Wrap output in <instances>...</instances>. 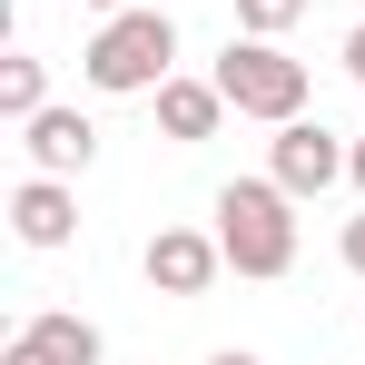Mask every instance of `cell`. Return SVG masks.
I'll return each instance as SVG.
<instances>
[{
  "label": "cell",
  "mask_w": 365,
  "mask_h": 365,
  "mask_svg": "<svg viewBox=\"0 0 365 365\" xmlns=\"http://www.w3.org/2000/svg\"><path fill=\"white\" fill-rule=\"evenodd\" d=\"M346 178H356V197H365V138H356V158H346Z\"/></svg>",
  "instance_id": "cell-15"
},
{
  "label": "cell",
  "mask_w": 365,
  "mask_h": 365,
  "mask_svg": "<svg viewBox=\"0 0 365 365\" xmlns=\"http://www.w3.org/2000/svg\"><path fill=\"white\" fill-rule=\"evenodd\" d=\"M346 79H365V20L346 30Z\"/></svg>",
  "instance_id": "cell-14"
},
{
  "label": "cell",
  "mask_w": 365,
  "mask_h": 365,
  "mask_svg": "<svg viewBox=\"0 0 365 365\" xmlns=\"http://www.w3.org/2000/svg\"><path fill=\"white\" fill-rule=\"evenodd\" d=\"M0 365H60V356H40L30 336H10V356H0Z\"/></svg>",
  "instance_id": "cell-13"
},
{
  "label": "cell",
  "mask_w": 365,
  "mask_h": 365,
  "mask_svg": "<svg viewBox=\"0 0 365 365\" xmlns=\"http://www.w3.org/2000/svg\"><path fill=\"white\" fill-rule=\"evenodd\" d=\"M138 267H148V287H158V297H207V287H217V267H227V247H217V227H158Z\"/></svg>",
  "instance_id": "cell-5"
},
{
  "label": "cell",
  "mask_w": 365,
  "mask_h": 365,
  "mask_svg": "<svg viewBox=\"0 0 365 365\" xmlns=\"http://www.w3.org/2000/svg\"><path fill=\"white\" fill-rule=\"evenodd\" d=\"M40 109H50V69L30 50H10L0 60V119H40Z\"/></svg>",
  "instance_id": "cell-10"
},
{
  "label": "cell",
  "mask_w": 365,
  "mask_h": 365,
  "mask_svg": "<svg viewBox=\"0 0 365 365\" xmlns=\"http://www.w3.org/2000/svg\"><path fill=\"white\" fill-rule=\"evenodd\" d=\"M148 99H158V138H178V148L217 138V119H227V89L217 79H158Z\"/></svg>",
  "instance_id": "cell-8"
},
{
  "label": "cell",
  "mask_w": 365,
  "mask_h": 365,
  "mask_svg": "<svg viewBox=\"0 0 365 365\" xmlns=\"http://www.w3.org/2000/svg\"><path fill=\"white\" fill-rule=\"evenodd\" d=\"M346 158H356V138H336V128H316V119H287L277 148H267V178L287 187V197H326V187L346 178Z\"/></svg>",
  "instance_id": "cell-4"
},
{
  "label": "cell",
  "mask_w": 365,
  "mask_h": 365,
  "mask_svg": "<svg viewBox=\"0 0 365 365\" xmlns=\"http://www.w3.org/2000/svg\"><path fill=\"white\" fill-rule=\"evenodd\" d=\"M79 79L99 89V99H148L158 79H178V20L168 10H109L99 30H89V50H79Z\"/></svg>",
  "instance_id": "cell-1"
},
{
  "label": "cell",
  "mask_w": 365,
  "mask_h": 365,
  "mask_svg": "<svg viewBox=\"0 0 365 365\" xmlns=\"http://www.w3.org/2000/svg\"><path fill=\"white\" fill-rule=\"evenodd\" d=\"M20 148H30L40 178H79L99 158V128L79 119V109H40V119H20Z\"/></svg>",
  "instance_id": "cell-7"
},
{
  "label": "cell",
  "mask_w": 365,
  "mask_h": 365,
  "mask_svg": "<svg viewBox=\"0 0 365 365\" xmlns=\"http://www.w3.org/2000/svg\"><path fill=\"white\" fill-rule=\"evenodd\" d=\"M79 10H99V20H109V10H138V0H79Z\"/></svg>",
  "instance_id": "cell-16"
},
{
  "label": "cell",
  "mask_w": 365,
  "mask_h": 365,
  "mask_svg": "<svg viewBox=\"0 0 365 365\" xmlns=\"http://www.w3.org/2000/svg\"><path fill=\"white\" fill-rule=\"evenodd\" d=\"M217 247H227V267L237 277H287L297 267V197L277 178H227L217 187Z\"/></svg>",
  "instance_id": "cell-2"
},
{
  "label": "cell",
  "mask_w": 365,
  "mask_h": 365,
  "mask_svg": "<svg viewBox=\"0 0 365 365\" xmlns=\"http://www.w3.org/2000/svg\"><path fill=\"white\" fill-rule=\"evenodd\" d=\"M10 237H20V247H69V237H79L69 178H40V168H30V178L10 187Z\"/></svg>",
  "instance_id": "cell-6"
},
{
  "label": "cell",
  "mask_w": 365,
  "mask_h": 365,
  "mask_svg": "<svg viewBox=\"0 0 365 365\" xmlns=\"http://www.w3.org/2000/svg\"><path fill=\"white\" fill-rule=\"evenodd\" d=\"M207 79L227 89V109H237V119H267V128L306 119V60H287L277 40H227V60L207 69Z\"/></svg>",
  "instance_id": "cell-3"
},
{
  "label": "cell",
  "mask_w": 365,
  "mask_h": 365,
  "mask_svg": "<svg viewBox=\"0 0 365 365\" xmlns=\"http://www.w3.org/2000/svg\"><path fill=\"white\" fill-rule=\"evenodd\" d=\"M20 336H30L40 356H60V365H99V326H89V316H69V306H40Z\"/></svg>",
  "instance_id": "cell-9"
},
{
  "label": "cell",
  "mask_w": 365,
  "mask_h": 365,
  "mask_svg": "<svg viewBox=\"0 0 365 365\" xmlns=\"http://www.w3.org/2000/svg\"><path fill=\"white\" fill-rule=\"evenodd\" d=\"M306 10H316V0H237V30L247 40H287Z\"/></svg>",
  "instance_id": "cell-11"
},
{
  "label": "cell",
  "mask_w": 365,
  "mask_h": 365,
  "mask_svg": "<svg viewBox=\"0 0 365 365\" xmlns=\"http://www.w3.org/2000/svg\"><path fill=\"white\" fill-rule=\"evenodd\" d=\"M336 257H346V267L365 277V217H346V237H336Z\"/></svg>",
  "instance_id": "cell-12"
},
{
  "label": "cell",
  "mask_w": 365,
  "mask_h": 365,
  "mask_svg": "<svg viewBox=\"0 0 365 365\" xmlns=\"http://www.w3.org/2000/svg\"><path fill=\"white\" fill-rule=\"evenodd\" d=\"M207 365H257V356H247V346H227V356H207Z\"/></svg>",
  "instance_id": "cell-17"
}]
</instances>
